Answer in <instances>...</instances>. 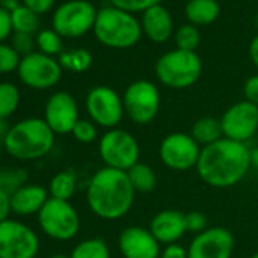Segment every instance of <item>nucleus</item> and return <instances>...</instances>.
<instances>
[{"label":"nucleus","mask_w":258,"mask_h":258,"mask_svg":"<svg viewBox=\"0 0 258 258\" xmlns=\"http://www.w3.org/2000/svg\"><path fill=\"white\" fill-rule=\"evenodd\" d=\"M50 258H70V256H67V255H64V253H55V255H52Z\"/></svg>","instance_id":"49530a36"},{"label":"nucleus","mask_w":258,"mask_h":258,"mask_svg":"<svg viewBox=\"0 0 258 258\" xmlns=\"http://www.w3.org/2000/svg\"><path fill=\"white\" fill-rule=\"evenodd\" d=\"M35 44L38 52L47 56H56L62 53V37L53 29H43L37 34Z\"/></svg>","instance_id":"c756f323"},{"label":"nucleus","mask_w":258,"mask_h":258,"mask_svg":"<svg viewBox=\"0 0 258 258\" xmlns=\"http://www.w3.org/2000/svg\"><path fill=\"white\" fill-rule=\"evenodd\" d=\"M49 191L38 184H25L17 191L11 195L13 213L17 216H32L38 214L41 208L49 201Z\"/></svg>","instance_id":"6ab92c4d"},{"label":"nucleus","mask_w":258,"mask_h":258,"mask_svg":"<svg viewBox=\"0 0 258 258\" xmlns=\"http://www.w3.org/2000/svg\"><path fill=\"white\" fill-rule=\"evenodd\" d=\"M58 62L62 69L73 73H84L93 64V56L87 49H73L62 52L58 58Z\"/></svg>","instance_id":"a878e982"},{"label":"nucleus","mask_w":258,"mask_h":258,"mask_svg":"<svg viewBox=\"0 0 258 258\" xmlns=\"http://www.w3.org/2000/svg\"><path fill=\"white\" fill-rule=\"evenodd\" d=\"M202 73V61L196 52L181 49L161 55L155 64L158 81L173 90H184L195 85Z\"/></svg>","instance_id":"39448f33"},{"label":"nucleus","mask_w":258,"mask_h":258,"mask_svg":"<svg viewBox=\"0 0 258 258\" xmlns=\"http://www.w3.org/2000/svg\"><path fill=\"white\" fill-rule=\"evenodd\" d=\"M25 184H28V172L25 169L20 167L0 169V190L13 195Z\"/></svg>","instance_id":"c85d7f7f"},{"label":"nucleus","mask_w":258,"mask_h":258,"mask_svg":"<svg viewBox=\"0 0 258 258\" xmlns=\"http://www.w3.org/2000/svg\"><path fill=\"white\" fill-rule=\"evenodd\" d=\"M40 238L23 222L8 219L0 223V258H37Z\"/></svg>","instance_id":"9d476101"},{"label":"nucleus","mask_w":258,"mask_h":258,"mask_svg":"<svg viewBox=\"0 0 258 258\" xmlns=\"http://www.w3.org/2000/svg\"><path fill=\"white\" fill-rule=\"evenodd\" d=\"M99 155L105 167L127 172L140 163V145L136 137L124 129H108L99 140Z\"/></svg>","instance_id":"423d86ee"},{"label":"nucleus","mask_w":258,"mask_h":258,"mask_svg":"<svg viewBox=\"0 0 258 258\" xmlns=\"http://www.w3.org/2000/svg\"><path fill=\"white\" fill-rule=\"evenodd\" d=\"M10 123L5 118H0V148H5V142L10 133Z\"/></svg>","instance_id":"79ce46f5"},{"label":"nucleus","mask_w":258,"mask_h":258,"mask_svg":"<svg viewBox=\"0 0 258 258\" xmlns=\"http://www.w3.org/2000/svg\"><path fill=\"white\" fill-rule=\"evenodd\" d=\"M96 7L88 0H69L59 5L52 17V29L62 38H79L94 28Z\"/></svg>","instance_id":"1a4fd4ad"},{"label":"nucleus","mask_w":258,"mask_h":258,"mask_svg":"<svg viewBox=\"0 0 258 258\" xmlns=\"http://www.w3.org/2000/svg\"><path fill=\"white\" fill-rule=\"evenodd\" d=\"M185 226L187 232H193L196 235L208 229V219L201 211H190L185 214Z\"/></svg>","instance_id":"f704fd0d"},{"label":"nucleus","mask_w":258,"mask_h":258,"mask_svg":"<svg viewBox=\"0 0 258 258\" xmlns=\"http://www.w3.org/2000/svg\"><path fill=\"white\" fill-rule=\"evenodd\" d=\"M190 136L201 148H205L219 142L220 139H223L220 120L216 117H202L196 120L191 126Z\"/></svg>","instance_id":"412c9836"},{"label":"nucleus","mask_w":258,"mask_h":258,"mask_svg":"<svg viewBox=\"0 0 258 258\" xmlns=\"http://www.w3.org/2000/svg\"><path fill=\"white\" fill-rule=\"evenodd\" d=\"M250 164H252V167L258 169V148L250 151Z\"/></svg>","instance_id":"a18cd8bd"},{"label":"nucleus","mask_w":258,"mask_h":258,"mask_svg":"<svg viewBox=\"0 0 258 258\" xmlns=\"http://www.w3.org/2000/svg\"><path fill=\"white\" fill-rule=\"evenodd\" d=\"M136 190L126 172L111 167L99 169L87 187V204L93 214L103 220H117L131 211Z\"/></svg>","instance_id":"f03ea898"},{"label":"nucleus","mask_w":258,"mask_h":258,"mask_svg":"<svg viewBox=\"0 0 258 258\" xmlns=\"http://www.w3.org/2000/svg\"><path fill=\"white\" fill-rule=\"evenodd\" d=\"M243 94H244V100L253 103L255 106H258V75L250 76L243 87Z\"/></svg>","instance_id":"e433bc0d"},{"label":"nucleus","mask_w":258,"mask_h":258,"mask_svg":"<svg viewBox=\"0 0 258 258\" xmlns=\"http://www.w3.org/2000/svg\"><path fill=\"white\" fill-rule=\"evenodd\" d=\"M70 258H111V253L106 241L103 238L94 237L78 243L73 247Z\"/></svg>","instance_id":"bb28decb"},{"label":"nucleus","mask_w":258,"mask_h":258,"mask_svg":"<svg viewBox=\"0 0 258 258\" xmlns=\"http://www.w3.org/2000/svg\"><path fill=\"white\" fill-rule=\"evenodd\" d=\"M22 5H25L26 8L40 16L49 13L53 8L55 0H22Z\"/></svg>","instance_id":"4c0bfd02"},{"label":"nucleus","mask_w":258,"mask_h":258,"mask_svg":"<svg viewBox=\"0 0 258 258\" xmlns=\"http://www.w3.org/2000/svg\"><path fill=\"white\" fill-rule=\"evenodd\" d=\"M93 32L97 41L106 47L129 49L140 41L143 29L134 14L105 7L97 11Z\"/></svg>","instance_id":"20e7f679"},{"label":"nucleus","mask_w":258,"mask_h":258,"mask_svg":"<svg viewBox=\"0 0 258 258\" xmlns=\"http://www.w3.org/2000/svg\"><path fill=\"white\" fill-rule=\"evenodd\" d=\"M55 145V133L40 117H29L10 127L5 151L20 161H34L46 157Z\"/></svg>","instance_id":"7ed1b4c3"},{"label":"nucleus","mask_w":258,"mask_h":258,"mask_svg":"<svg viewBox=\"0 0 258 258\" xmlns=\"http://www.w3.org/2000/svg\"><path fill=\"white\" fill-rule=\"evenodd\" d=\"M250 167V149H247L244 143L223 137L202 148L196 172L207 185L229 188L238 184Z\"/></svg>","instance_id":"f257e3e1"},{"label":"nucleus","mask_w":258,"mask_h":258,"mask_svg":"<svg viewBox=\"0 0 258 258\" xmlns=\"http://www.w3.org/2000/svg\"><path fill=\"white\" fill-rule=\"evenodd\" d=\"M11 213H13L11 195L4 191V190H0V223H4L5 220H8Z\"/></svg>","instance_id":"a19ab883"},{"label":"nucleus","mask_w":258,"mask_h":258,"mask_svg":"<svg viewBox=\"0 0 258 258\" xmlns=\"http://www.w3.org/2000/svg\"><path fill=\"white\" fill-rule=\"evenodd\" d=\"M124 114L136 124L145 126L152 123L161 106V94L158 87L146 79L129 84L123 93Z\"/></svg>","instance_id":"6e6552de"},{"label":"nucleus","mask_w":258,"mask_h":258,"mask_svg":"<svg viewBox=\"0 0 258 258\" xmlns=\"http://www.w3.org/2000/svg\"><path fill=\"white\" fill-rule=\"evenodd\" d=\"M225 139L246 143L258 131V106L247 100L231 105L220 117Z\"/></svg>","instance_id":"4468645a"},{"label":"nucleus","mask_w":258,"mask_h":258,"mask_svg":"<svg viewBox=\"0 0 258 258\" xmlns=\"http://www.w3.org/2000/svg\"><path fill=\"white\" fill-rule=\"evenodd\" d=\"M126 175L136 193H151L157 187L155 170L145 163H137L126 172Z\"/></svg>","instance_id":"5701e85b"},{"label":"nucleus","mask_w":258,"mask_h":258,"mask_svg":"<svg viewBox=\"0 0 258 258\" xmlns=\"http://www.w3.org/2000/svg\"><path fill=\"white\" fill-rule=\"evenodd\" d=\"M37 217L40 229L47 237L58 241H69L75 238L81 229L79 214L69 201L49 198Z\"/></svg>","instance_id":"0eeeda50"},{"label":"nucleus","mask_w":258,"mask_h":258,"mask_svg":"<svg viewBox=\"0 0 258 258\" xmlns=\"http://www.w3.org/2000/svg\"><path fill=\"white\" fill-rule=\"evenodd\" d=\"M22 5V0H0V7L7 10L8 13H13Z\"/></svg>","instance_id":"c03bdc74"},{"label":"nucleus","mask_w":258,"mask_h":258,"mask_svg":"<svg viewBox=\"0 0 258 258\" xmlns=\"http://www.w3.org/2000/svg\"><path fill=\"white\" fill-rule=\"evenodd\" d=\"M142 29L146 37L154 43H166L173 32L172 16L161 4L143 13Z\"/></svg>","instance_id":"aec40b11"},{"label":"nucleus","mask_w":258,"mask_h":258,"mask_svg":"<svg viewBox=\"0 0 258 258\" xmlns=\"http://www.w3.org/2000/svg\"><path fill=\"white\" fill-rule=\"evenodd\" d=\"M249 55H250V59H252L253 66L258 69V35L250 41V46H249Z\"/></svg>","instance_id":"37998d69"},{"label":"nucleus","mask_w":258,"mask_h":258,"mask_svg":"<svg viewBox=\"0 0 258 258\" xmlns=\"http://www.w3.org/2000/svg\"><path fill=\"white\" fill-rule=\"evenodd\" d=\"M11 25H13V32H20L28 35H34L35 32H40L38 14L26 8L25 5H20L17 10L11 13Z\"/></svg>","instance_id":"393cba45"},{"label":"nucleus","mask_w":258,"mask_h":258,"mask_svg":"<svg viewBox=\"0 0 258 258\" xmlns=\"http://www.w3.org/2000/svg\"><path fill=\"white\" fill-rule=\"evenodd\" d=\"M43 118L55 133V136L72 134L75 124L81 118L78 102L70 93L56 91L47 99Z\"/></svg>","instance_id":"2eb2a0df"},{"label":"nucleus","mask_w":258,"mask_h":258,"mask_svg":"<svg viewBox=\"0 0 258 258\" xmlns=\"http://www.w3.org/2000/svg\"><path fill=\"white\" fill-rule=\"evenodd\" d=\"M34 46H35V40L32 35H28V34H20V32H14V37H13V47L19 52V55L23 58L34 50Z\"/></svg>","instance_id":"c9c22d12"},{"label":"nucleus","mask_w":258,"mask_h":258,"mask_svg":"<svg viewBox=\"0 0 258 258\" xmlns=\"http://www.w3.org/2000/svg\"><path fill=\"white\" fill-rule=\"evenodd\" d=\"M160 258H188V252L184 246L173 243V244H167L161 250Z\"/></svg>","instance_id":"ea45409f"},{"label":"nucleus","mask_w":258,"mask_h":258,"mask_svg":"<svg viewBox=\"0 0 258 258\" xmlns=\"http://www.w3.org/2000/svg\"><path fill=\"white\" fill-rule=\"evenodd\" d=\"M97 124L94 121H91L90 118H79V121L75 124L72 136L75 137V140H78L79 143L84 145H90L93 142L97 140L99 137V131H97Z\"/></svg>","instance_id":"473e14b6"},{"label":"nucleus","mask_w":258,"mask_h":258,"mask_svg":"<svg viewBox=\"0 0 258 258\" xmlns=\"http://www.w3.org/2000/svg\"><path fill=\"white\" fill-rule=\"evenodd\" d=\"M20 90L13 82H0V118L8 120L20 105Z\"/></svg>","instance_id":"cd10ccee"},{"label":"nucleus","mask_w":258,"mask_h":258,"mask_svg":"<svg viewBox=\"0 0 258 258\" xmlns=\"http://www.w3.org/2000/svg\"><path fill=\"white\" fill-rule=\"evenodd\" d=\"M17 75L20 81L32 90H49L59 82L62 67L53 56L32 52L22 58Z\"/></svg>","instance_id":"f8f14e48"},{"label":"nucleus","mask_w":258,"mask_h":258,"mask_svg":"<svg viewBox=\"0 0 258 258\" xmlns=\"http://www.w3.org/2000/svg\"><path fill=\"white\" fill-rule=\"evenodd\" d=\"M250 258H258V252H256V253H253V255H252Z\"/></svg>","instance_id":"de8ad7c7"},{"label":"nucleus","mask_w":258,"mask_h":258,"mask_svg":"<svg viewBox=\"0 0 258 258\" xmlns=\"http://www.w3.org/2000/svg\"><path fill=\"white\" fill-rule=\"evenodd\" d=\"M202 148L190 134L172 133L160 145L158 154L163 164L175 172H185L198 166Z\"/></svg>","instance_id":"ddd939ff"},{"label":"nucleus","mask_w":258,"mask_h":258,"mask_svg":"<svg viewBox=\"0 0 258 258\" xmlns=\"http://www.w3.org/2000/svg\"><path fill=\"white\" fill-rule=\"evenodd\" d=\"M13 34L11 25V13L0 7V43H5V40Z\"/></svg>","instance_id":"58836bf2"},{"label":"nucleus","mask_w":258,"mask_h":258,"mask_svg":"<svg viewBox=\"0 0 258 258\" xmlns=\"http://www.w3.org/2000/svg\"><path fill=\"white\" fill-rule=\"evenodd\" d=\"M188 258H231L234 252V235L223 226H213L196 234L190 241Z\"/></svg>","instance_id":"dca6fc26"},{"label":"nucleus","mask_w":258,"mask_h":258,"mask_svg":"<svg viewBox=\"0 0 258 258\" xmlns=\"http://www.w3.org/2000/svg\"><path fill=\"white\" fill-rule=\"evenodd\" d=\"M108 2L114 8L134 14V13H145L149 8L160 5L161 0H108Z\"/></svg>","instance_id":"72a5a7b5"},{"label":"nucleus","mask_w":258,"mask_h":258,"mask_svg":"<svg viewBox=\"0 0 258 258\" xmlns=\"http://www.w3.org/2000/svg\"><path fill=\"white\" fill-rule=\"evenodd\" d=\"M123 258H160L161 243L154 237L151 229L143 226L124 228L117 240Z\"/></svg>","instance_id":"f3484780"},{"label":"nucleus","mask_w":258,"mask_h":258,"mask_svg":"<svg viewBox=\"0 0 258 258\" xmlns=\"http://www.w3.org/2000/svg\"><path fill=\"white\" fill-rule=\"evenodd\" d=\"M149 229L161 244L178 243L187 232L185 214L179 210H163L154 216Z\"/></svg>","instance_id":"a211bd4d"},{"label":"nucleus","mask_w":258,"mask_h":258,"mask_svg":"<svg viewBox=\"0 0 258 258\" xmlns=\"http://www.w3.org/2000/svg\"><path fill=\"white\" fill-rule=\"evenodd\" d=\"M22 56L13 47V44L0 43V75H8L17 72Z\"/></svg>","instance_id":"2f4dec72"},{"label":"nucleus","mask_w":258,"mask_h":258,"mask_svg":"<svg viewBox=\"0 0 258 258\" xmlns=\"http://www.w3.org/2000/svg\"><path fill=\"white\" fill-rule=\"evenodd\" d=\"M47 191H49V196L53 199L70 202V199L76 193V176H75V173L69 172V170H62V172L56 173L50 179Z\"/></svg>","instance_id":"b1692460"},{"label":"nucleus","mask_w":258,"mask_h":258,"mask_svg":"<svg viewBox=\"0 0 258 258\" xmlns=\"http://www.w3.org/2000/svg\"><path fill=\"white\" fill-rule=\"evenodd\" d=\"M220 14L216 0H190L185 7V16L195 26L211 25Z\"/></svg>","instance_id":"4be33fe9"},{"label":"nucleus","mask_w":258,"mask_h":258,"mask_svg":"<svg viewBox=\"0 0 258 258\" xmlns=\"http://www.w3.org/2000/svg\"><path fill=\"white\" fill-rule=\"evenodd\" d=\"M85 109L88 118L99 127L114 129L124 115L123 99L120 94L106 85L93 87L85 97Z\"/></svg>","instance_id":"9b49d317"},{"label":"nucleus","mask_w":258,"mask_h":258,"mask_svg":"<svg viewBox=\"0 0 258 258\" xmlns=\"http://www.w3.org/2000/svg\"><path fill=\"white\" fill-rule=\"evenodd\" d=\"M199 41H201V35L195 25H184L175 32L176 49L187 50V52H196Z\"/></svg>","instance_id":"7c9ffc66"}]
</instances>
